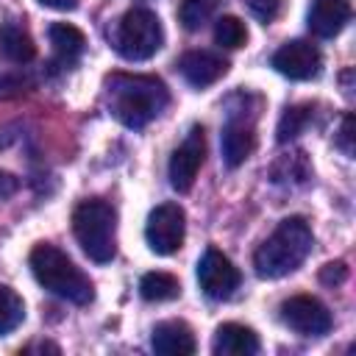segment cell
I'll use <instances>...</instances> for the list:
<instances>
[{
    "instance_id": "1",
    "label": "cell",
    "mask_w": 356,
    "mask_h": 356,
    "mask_svg": "<svg viewBox=\"0 0 356 356\" xmlns=\"http://www.w3.org/2000/svg\"><path fill=\"white\" fill-rule=\"evenodd\" d=\"M167 100V86L153 75L117 72L106 81V106L125 128H145L164 111Z\"/></svg>"
},
{
    "instance_id": "2",
    "label": "cell",
    "mask_w": 356,
    "mask_h": 356,
    "mask_svg": "<svg viewBox=\"0 0 356 356\" xmlns=\"http://www.w3.org/2000/svg\"><path fill=\"white\" fill-rule=\"evenodd\" d=\"M314 234L303 217H286L253 253V267L261 278H281L298 270L312 253Z\"/></svg>"
},
{
    "instance_id": "3",
    "label": "cell",
    "mask_w": 356,
    "mask_h": 356,
    "mask_svg": "<svg viewBox=\"0 0 356 356\" xmlns=\"http://www.w3.org/2000/svg\"><path fill=\"white\" fill-rule=\"evenodd\" d=\"M28 264H31L33 278H36L47 292H53L56 298H64V300H70V303H75V306L92 303V298H95L92 281H89V278L83 275V270L75 267V261H72L67 253H61L58 248H53V245H47V242L36 245V248L31 250V256H28Z\"/></svg>"
},
{
    "instance_id": "4",
    "label": "cell",
    "mask_w": 356,
    "mask_h": 356,
    "mask_svg": "<svg viewBox=\"0 0 356 356\" xmlns=\"http://www.w3.org/2000/svg\"><path fill=\"white\" fill-rule=\"evenodd\" d=\"M72 234L92 261H97V264L111 261L117 253V211H114V206L106 200H97V197L78 203L72 211Z\"/></svg>"
},
{
    "instance_id": "5",
    "label": "cell",
    "mask_w": 356,
    "mask_h": 356,
    "mask_svg": "<svg viewBox=\"0 0 356 356\" xmlns=\"http://www.w3.org/2000/svg\"><path fill=\"white\" fill-rule=\"evenodd\" d=\"M111 44L125 61H147L164 44L161 19L150 8H131L117 19Z\"/></svg>"
},
{
    "instance_id": "6",
    "label": "cell",
    "mask_w": 356,
    "mask_h": 356,
    "mask_svg": "<svg viewBox=\"0 0 356 356\" xmlns=\"http://www.w3.org/2000/svg\"><path fill=\"white\" fill-rule=\"evenodd\" d=\"M186 234V214L178 203H161L147 214L145 239L156 256H170L184 245Z\"/></svg>"
},
{
    "instance_id": "7",
    "label": "cell",
    "mask_w": 356,
    "mask_h": 356,
    "mask_svg": "<svg viewBox=\"0 0 356 356\" xmlns=\"http://www.w3.org/2000/svg\"><path fill=\"white\" fill-rule=\"evenodd\" d=\"M239 270L228 256H222L217 248H209L197 261V284L206 298L211 300H228L239 289Z\"/></svg>"
},
{
    "instance_id": "8",
    "label": "cell",
    "mask_w": 356,
    "mask_h": 356,
    "mask_svg": "<svg viewBox=\"0 0 356 356\" xmlns=\"http://www.w3.org/2000/svg\"><path fill=\"white\" fill-rule=\"evenodd\" d=\"M281 320L303 337H323L334 325L328 306L312 295H295V298L284 300L281 303Z\"/></svg>"
},
{
    "instance_id": "9",
    "label": "cell",
    "mask_w": 356,
    "mask_h": 356,
    "mask_svg": "<svg viewBox=\"0 0 356 356\" xmlns=\"http://www.w3.org/2000/svg\"><path fill=\"white\" fill-rule=\"evenodd\" d=\"M203 159H206V136H203V128L195 125L186 134V139L172 150V159H170V184H172V189L189 192L200 167H203Z\"/></svg>"
},
{
    "instance_id": "10",
    "label": "cell",
    "mask_w": 356,
    "mask_h": 356,
    "mask_svg": "<svg viewBox=\"0 0 356 356\" xmlns=\"http://www.w3.org/2000/svg\"><path fill=\"white\" fill-rule=\"evenodd\" d=\"M320 64H323V56L320 50L306 42V39H292V42H284L275 53H273V67L275 72L292 78V81H309L320 72Z\"/></svg>"
},
{
    "instance_id": "11",
    "label": "cell",
    "mask_w": 356,
    "mask_h": 356,
    "mask_svg": "<svg viewBox=\"0 0 356 356\" xmlns=\"http://www.w3.org/2000/svg\"><path fill=\"white\" fill-rule=\"evenodd\" d=\"M178 70L189 86L206 89L228 72V61L214 50H189L178 58Z\"/></svg>"
},
{
    "instance_id": "12",
    "label": "cell",
    "mask_w": 356,
    "mask_h": 356,
    "mask_svg": "<svg viewBox=\"0 0 356 356\" xmlns=\"http://www.w3.org/2000/svg\"><path fill=\"white\" fill-rule=\"evenodd\" d=\"M220 147H222V161L234 170L239 164H245V159L253 153L256 147V134H253V120L239 117L236 111L228 114V122L222 125L220 134Z\"/></svg>"
},
{
    "instance_id": "13",
    "label": "cell",
    "mask_w": 356,
    "mask_h": 356,
    "mask_svg": "<svg viewBox=\"0 0 356 356\" xmlns=\"http://www.w3.org/2000/svg\"><path fill=\"white\" fill-rule=\"evenodd\" d=\"M350 19V0H312L309 31L320 39H334Z\"/></svg>"
},
{
    "instance_id": "14",
    "label": "cell",
    "mask_w": 356,
    "mask_h": 356,
    "mask_svg": "<svg viewBox=\"0 0 356 356\" xmlns=\"http://www.w3.org/2000/svg\"><path fill=\"white\" fill-rule=\"evenodd\" d=\"M150 345L156 353L161 356H192L197 350V342H195V334L186 323L181 320H164L153 328L150 334Z\"/></svg>"
},
{
    "instance_id": "15",
    "label": "cell",
    "mask_w": 356,
    "mask_h": 356,
    "mask_svg": "<svg viewBox=\"0 0 356 356\" xmlns=\"http://www.w3.org/2000/svg\"><path fill=\"white\" fill-rule=\"evenodd\" d=\"M211 350L217 356H253L259 353V337L253 328L239 325V323H222L214 331Z\"/></svg>"
},
{
    "instance_id": "16",
    "label": "cell",
    "mask_w": 356,
    "mask_h": 356,
    "mask_svg": "<svg viewBox=\"0 0 356 356\" xmlns=\"http://www.w3.org/2000/svg\"><path fill=\"white\" fill-rule=\"evenodd\" d=\"M47 33H50V44L56 50V58L61 64H75L81 58V53L86 47V36L75 25H70V22H53Z\"/></svg>"
},
{
    "instance_id": "17",
    "label": "cell",
    "mask_w": 356,
    "mask_h": 356,
    "mask_svg": "<svg viewBox=\"0 0 356 356\" xmlns=\"http://www.w3.org/2000/svg\"><path fill=\"white\" fill-rule=\"evenodd\" d=\"M270 178L275 184H281V186H300V184H306L312 178V164H309V159H306L303 150H292V153L281 156L273 164Z\"/></svg>"
},
{
    "instance_id": "18",
    "label": "cell",
    "mask_w": 356,
    "mask_h": 356,
    "mask_svg": "<svg viewBox=\"0 0 356 356\" xmlns=\"http://www.w3.org/2000/svg\"><path fill=\"white\" fill-rule=\"evenodd\" d=\"M0 47H3L6 58H11L14 64H28L36 56V44H33L31 33L17 22H6L0 28Z\"/></svg>"
},
{
    "instance_id": "19",
    "label": "cell",
    "mask_w": 356,
    "mask_h": 356,
    "mask_svg": "<svg viewBox=\"0 0 356 356\" xmlns=\"http://www.w3.org/2000/svg\"><path fill=\"white\" fill-rule=\"evenodd\" d=\"M139 295L150 303H161V300H172L181 295V284L175 275L170 273H161V270H153V273H145L142 281H139Z\"/></svg>"
},
{
    "instance_id": "20",
    "label": "cell",
    "mask_w": 356,
    "mask_h": 356,
    "mask_svg": "<svg viewBox=\"0 0 356 356\" xmlns=\"http://www.w3.org/2000/svg\"><path fill=\"white\" fill-rule=\"evenodd\" d=\"M309 122H312V106H289V108L281 114V120H278L275 139H278L281 145H286V142H292L295 136H300Z\"/></svg>"
},
{
    "instance_id": "21",
    "label": "cell",
    "mask_w": 356,
    "mask_h": 356,
    "mask_svg": "<svg viewBox=\"0 0 356 356\" xmlns=\"http://www.w3.org/2000/svg\"><path fill=\"white\" fill-rule=\"evenodd\" d=\"M214 42H217L220 47H228V50L242 47V44L248 42V28H245V22H242L239 17H231V14L220 17V19L214 22Z\"/></svg>"
},
{
    "instance_id": "22",
    "label": "cell",
    "mask_w": 356,
    "mask_h": 356,
    "mask_svg": "<svg viewBox=\"0 0 356 356\" xmlns=\"http://www.w3.org/2000/svg\"><path fill=\"white\" fill-rule=\"evenodd\" d=\"M22 320H25L22 298L14 289L0 286V334H11Z\"/></svg>"
},
{
    "instance_id": "23",
    "label": "cell",
    "mask_w": 356,
    "mask_h": 356,
    "mask_svg": "<svg viewBox=\"0 0 356 356\" xmlns=\"http://www.w3.org/2000/svg\"><path fill=\"white\" fill-rule=\"evenodd\" d=\"M214 8H217V0H184L178 8V17L186 31H197L200 25H206L211 19Z\"/></svg>"
},
{
    "instance_id": "24",
    "label": "cell",
    "mask_w": 356,
    "mask_h": 356,
    "mask_svg": "<svg viewBox=\"0 0 356 356\" xmlns=\"http://www.w3.org/2000/svg\"><path fill=\"white\" fill-rule=\"evenodd\" d=\"M353 114H345L342 117V125H339V131H337V136H334V145L345 153V156H353Z\"/></svg>"
},
{
    "instance_id": "25",
    "label": "cell",
    "mask_w": 356,
    "mask_h": 356,
    "mask_svg": "<svg viewBox=\"0 0 356 356\" xmlns=\"http://www.w3.org/2000/svg\"><path fill=\"white\" fill-rule=\"evenodd\" d=\"M248 3V11L253 14V17H259L261 22H270L275 14H278V0H245Z\"/></svg>"
},
{
    "instance_id": "26",
    "label": "cell",
    "mask_w": 356,
    "mask_h": 356,
    "mask_svg": "<svg viewBox=\"0 0 356 356\" xmlns=\"http://www.w3.org/2000/svg\"><path fill=\"white\" fill-rule=\"evenodd\" d=\"M348 278V267H345V261H331V264H325L323 270H320V281L323 284H342Z\"/></svg>"
},
{
    "instance_id": "27",
    "label": "cell",
    "mask_w": 356,
    "mask_h": 356,
    "mask_svg": "<svg viewBox=\"0 0 356 356\" xmlns=\"http://www.w3.org/2000/svg\"><path fill=\"white\" fill-rule=\"evenodd\" d=\"M39 3L47 8H56V11H72V8H78L81 0H39Z\"/></svg>"
},
{
    "instance_id": "28",
    "label": "cell",
    "mask_w": 356,
    "mask_h": 356,
    "mask_svg": "<svg viewBox=\"0 0 356 356\" xmlns=\"http://www.w3.org/2000/svg\"><path fill=\"white\" fill-rule=\"evenodd\" d=\"M14 189H17V181H14L8 172H0V192H3V195H11Z\"/></svg>"
}]
</instances>
